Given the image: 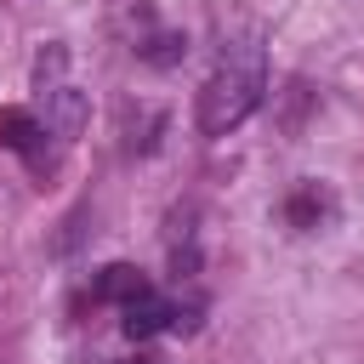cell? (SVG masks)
I'll use <instances>...</instances> for the list:
<instances>
[{
  "label": "cell",
  "instance_id": "obj_1",
  "mask_svg": "<svg viewBox=\"0 0 364 364\" xmlns=\"http://www.w3.org/2000/svg\"><path fill=\"white\" fill-rule=\"evenodd\" d=\"M262 91H267V51H262V40H233L216 57V68H210V80L199 91V131L205 136H228L233 125H245L256 114Z\"/></svg>",
  "mask_w": 364,
  "mask_h": 364
},
{
  "label": "cell",
  "instance_id": "obj_2",
  "mask_svg": "<svg viewBox=\"0 0 364 364\" xmlns=\"http://www.w3.org/2000/svg\"><path fill=\"white\" fill-rule=\"evenodd\" d=\"M176 324V307L165 301V296H136V301H125V336L131 341H148V336H159V330H171Z\"/></svg>",
  "mask_w": 364,
  "mask_h": 364
},
{
  "label": "cell",
  "instance_id": "obj_3",
  "mask_svg": "<svg viewBox=\"0 0 364 364\" xmlns=\"http://www.w3.org/2000/svg\"><path fill=\"white\" fill-rule=\"evenodd\" d=\"M97 296H102V301H119V307H125V301L148 296V279H142V273H136L131 262H108V267L97 273Z\"/></svg>",
  "mask_w": 364,
  "mask_h": 364
},
{
  "label": "cell",
  "instance_id": "obj_4",
  "mask_svg": "<svg viewBox=\"0 0 364 364\" xmlns=\"http://www.w3.org/2000/svg\"><path fill=\"white\" fill-rule=\"evenodd\" d=\"M40 136H46V125H40L34 114H23V108H0V142H6V148L34 154V148H40Z\"/></svg>",
  "mask_w": 364,
  "mask_h": 364
},
{
  "label": "cell",
  "instance_id": "obj_5",
  "mask_svg": "<svg viewBox=\"0 0 364 364\" xmlns=\"http://www.w3.org/2000/svg\"><path fill=\"white\" fill-rule=\"evenodd\" d=\"M318 210H324L318 188H301V193L290 199V222H296V228H318Z\"/></svg>",
  "mask_w": 364,
  "mask_h": 364
}]
</instances>
